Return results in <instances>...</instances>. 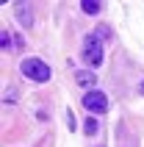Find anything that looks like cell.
Instances as JSON below:
<instances>
[{
	"label": "cell",
	"mask_w": 144,
	"mask_h": 147,
	"mask_svg": "<svg viewBox=\"0 0 144 147\" xmlns=\"http://www.w3.org/2000/svg\"><path fill=\"white\" fill-rule=\"evenodd\" d=\"M20 72H22L28 81H33V83H47L50 75H53V69H50V64L44 61V58L31 56V58H25L22 64H20Z\"/></svg>",
	"instance_id": "6da1fadb"
},
{
	"label": "cell",
	"mask_w": 144,
	"mask_h": 147,
	"mask_svg": "<svg viewBox=\"0 0 144 147\" xmlns=\"http://www.w3.org/2000/svg\"><path fill=\"white\" fill-rule=\"evenodd\" d=\"M80 56H83V61H86L89 67H100V64H103V42L97 39L94 33H89L86 39H83Z\"/></svg>",
	"instance_id": "7a4b0ae2"
},
{
	"label": "cell",
	"mask_w": 144,
	"mask_h": 147,
	"mask_svg": "<svg viewBox=\"0 0 144 147\" xmlns=\"http://www.w3.org/2000/svg\"><path fill=\"white\" fill-rule=\"evenodd\" d=\"M83 108L92 111V114H105L108 111V97H105L100 89H92L83 94Z\"/></svg>",
	"instance_id": "3957f363"
},
{
	"label": "cell",
	"mask_w": 144,
	"mask_h": 147,
	"mask_svg": "<svg viewBox=\"0 0 144 147\" xmlns=\"http://www.w3.org/2000/svg\"><path fill=\"white\" fill-rule=\"evenodd\" d=\"M75 83L86 92L97 89V72L94 69H75Z\"/></svg>",
	"instance_id": "277c9868"
},
{
	"label": "cell",
	"mask_w": 144,
	"mask_h": 147,
	"mask_svg": "<svg viewBox=\"0 0 144 147\" xmlns=\"http://www.w3.org/2000/svg\"><path fill=\"white\" fill-rule=\"evenodd\" d=\"M14 17H17V22L22 25V28H31L33 25V11H31V6H28L25 0H20L14 6Z\"/></svg>",
	"instance_id": "5b68a950"
},
{
	"label": "cell",
	"mask_w": 144,
	"mask_h": 147,
	"mask_svg": "<svg viewBox=\"0 0 144 147\" xmlns=\"http://www.w3.org/2000/svg\"><path fill=\"white\" fill-rule=\"evenodd\" d=\"M80 8H83V14L97 17L100 11H103V3H97V0H83V3H80Z\"/></svg>",
	"instance_id": "8992f818"
},
{
	"label": "cell",
	"mask_w": 144,
	"mask_h": 147,
	"mask_svg": "<svg viewBox=\"0 0 144 147\" xmlns=\"http://www.w3.org/2000/svg\"><path fill=\"white\" fill-rule=\"evenodd\" d=\"M83 131H86L89 136H94V133L100 131V122H97L94 117H86V122H83Z\"/></svg>",
	"instance_id": "52a82bcc"
},
{
	"label": "cell",
	"mask_w": 144,
	"mask_h": 147,
	"mask_svg": "<svg viewBox=\"0 0 144 147\" xmlns=\"http://www.w3.org/2000/svg\"><path fill=\"white\" fill-rule=\"evenodd\" d=\"M94 36L108 42V39H111V28H108V25H97V28H94Z\"/></svg>",
	"instance_id": "ba28073f"
},
{
	"label": "cell",
	"mask_w": 144,
	"mask_h": 147,
	"mask_svg": "<svg viewBox=\"0 0 144 147\" xmlns=\"http://www.w3.org/2000/svg\"><path fill=\"white\" fill-rule=\"evenodd\" d=\"M11 42H14V36H11V33H8V31H3V33H0V47H3V50H8V47H14V45H11Z\"/></svg>",
	"instance_id": "9c48e42d"
},
{
	"label": "cell",
	"mask_w": 144,
	"mask_h": 147,
	"mask_svg": "<svg viewBox=\"0 0 144 147\" xmlns=\"http://www.w3.org/2000/svg\"><path fill=\"white\" fill-rule=\"evenodd\" d=\"M3 103H8V106H14V103H17V89H8L6 94H3Z\"/></svg>",
	"instance_id": "30bf717a"
},
{
	"label": "cell",
	"mask_w": 144,
	"mask_h": 147,
	"mask_svg": "<svg viewBox=\"0 0 144 147\" xmlns=\"http://www.w3.org/2000/svg\"><path fill=\"white\" fill-rule=\"evenodd\" d=\"M67 125H69L72 131H75V117H72V111H69V114H67Z\"/></svg>",
	"instance_id": "8fae6325"
},
{
	"label": "cell",
	"mask_w": 144,
	"mask_h": 147,
	"mask_svg": "<svg viewBox=\"0 0 144 147\" xmlns=\"http://www.w3.org/2000/svg\"><path fill=\"white\" fill-rule=\"evenodd\" d=\"M139 92H141V94H144V81H141V83H139Z\"/></svg>",
	"instance_id": "7c38bea8"
}]
</instances>
